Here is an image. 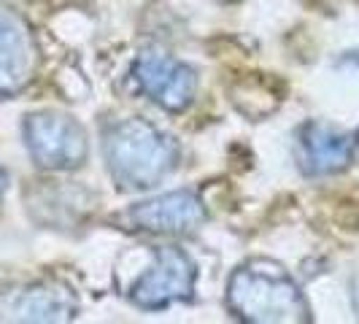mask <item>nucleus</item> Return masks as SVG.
<instances>
[{
    "label": "nucleus",
    "instance_id": "obj_10",
    "mask_svg": "<svg viewBox=\"0 0 359 324\" xmlns=\"http://www.w3.org/2000/svg\"><path fill=\"white\" fill-rule=\"evenodd\" d=\"M6 187H8V176H6V170L0 168V198H3V192H6Z\"/></svg>",
    "mask_w": 359,
    "mask_h": 324
},
{
    "label": "nucleus",
    "instance_id": "obj_7",
    "mask_svg": "<svg viewBox=\"0 0 359 324\" xmlns=\"http://www.w3.org/2000/svg\"><path fill=\"white\" fill-rule=\"evenodd\" d=\"M36 68L38 49L27 22L0 3V97L25 90Z\"/></svg>",
    "mask_w": 359,
    "mask_h": 324
},
{
    "label": "nucleus",
    "instance_id": "obj_8",
    "mask_svg": "<svg viewBox=\"0 0 359 324\" xmlns=\"http://www.w3.org/2000/svg\"><path fill=\"white\" fill-rule=\"evenodd\" d=\"M130 219L135 227H141L146 233L187 235L195 233L205 222V205L195 192L176 189V192H165V195L138 203L130 211Z\"/></svg>",
    "mask_w": 359,
    "mask_h": 324
},
{
    "label": "nucleus",
    "instance_id": "obj_5",
    "mask_svg": "<svg viewBox=\"0 0 359 324\" xmlns=\"http://www.w3.org/2000/svg\"><path fill=\"white\" fill-rule=\"evenodd\" d=\"M133 76L146 97L154 100L165 111L187 108L198 92L195 71L173 54L144 52L133 65Z\"/></svg>",
    "mask_w": 359,
    "mask_h": 324
},
{
    "label": "nucleus",
    "instance_id": "obj_4",
    "mask_svg": "<svg viewBox=\"0 0 359 324\" xmlns=\"http://www.w3.org/2000/svg\"><path fill=\"white\" fill-rule=\"evenodd\" d=\"M198 281V268L192 257L176 246L154 249L151 268L133 284L130 300L146 311H162L179 300H189Z\"/></svg>",
    "mask_w": 359,
    "mask_h": 324
},
{
    "label": "nucleus",
    "instance_id": "obj_1",
    "mask_svg": "<svg viewBox=\"0 0 359 324\" xmlns=\"http://www.w3.org/2000/svg\"><path fill=\"white\" fill-rule=\"evenodd\" d=\"M227 306L252 324H303L311 311L297 281L273 259H252L235 270L227 284Z\"/></svg>",
    "mask_w": 359,
    "mask_h": 324
},
{
    "label": "nucleus",
    "instance_id": "obj_2",
    "mask_svg": "<svg viewBox=\"0 0 359 324\" xmlns=\"http://www.w3.org/2000/svg\"><path fill=\"white\" fill-rule=\"evenodd\" d=\"M103 151L114 181L125 189L157 187L179 162L176 138L138 116L108 127Z\"/></svg>",
    "mask_w": 359,
    "mask_h": 324
},
{
    "label": "nucleus",
    "instance_id": "obj_3",
    "mask_svg": "<svg viewBox=\"0 0 359 324\" xmlns=\"http://www.w3.org/2000/svg\"><path fill=\"white\" fill-rule=\"evenodd\" d=\"M25 144L30 157L46 170H73L84 165L90 141L84 127L60 111H38L25 119Z\"/></svg>",
    "mask_w": 359,
    "mask_h": 324
},
{
    "label": "nucleus",
    "instance_id": "obj_9",
    "mask_svg": "<svg viewBox=\"0 0 359 324\" xmlns=\"http://www.w3.org/2000/svg\"><path fill=\"white\" fill-rule=\"evenodd\" d=\"M297 162L306 176H330L348 168L354 160V141L338 127L327 122H303L297 127Z\"/></svg>",
    "mask_w": 359,
    "mask_h": 324
},
{
    "label": "nucleus",
    "instance_id": "obj_6",
    "mask_svg": "<svg viewBox=\"0 0 359 324\" xmlns=\"http://www.w3.org/2000/svg\"><path fill=\"white\" fill-rule=\"evenodd\" d=\"M79 300L62 281H36L0 297V322H71Z\"/></svg>",
    "mask_w": 359,
    "mask_h": 324
},
{
    "label": "nucleus",
    "instance_id": "obj_11",
    "mask_svg": "<svg viewBox=\"0 0 359 324\" xmlns=\"http://www.w3.org/2000/svg\"><path fill=\"white\" fill-rule=\"evenodd\" d=\"M354 295H357V311H359V284H357V292H354Z\"/></svg>",
    "mask_w": 359,
    "mask_h": 324
}]
</instances>
